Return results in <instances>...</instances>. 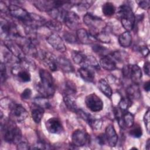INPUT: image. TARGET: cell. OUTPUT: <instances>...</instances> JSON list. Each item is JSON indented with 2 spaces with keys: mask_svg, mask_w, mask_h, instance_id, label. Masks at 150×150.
I'll list each match as a JSON object with an SVG mask.
<instances>
[{
  "mask_svg": "<svg viewBox=\"0 0 150 150\" xmlns=\"http://www.w3.org/2000/svg\"><path fill=\"white\" fill-rule=\"evenodd\" d=\"M33 4L39 11L47 13L54 8H59L57 1H38L33 2Z\"/></svg>",
  "mask_w": 150,
  "mask_h": 150,
  "instance_id": "cell-19",
  "label": "cell"
},
{
  "mask_svg": "<svg viewBox=\"0 0 150 150\" xmlns=\"http://www.w3.org/2000/svg\"><path fill=\"white\" fill-rule=\"evenodd\" d=\"M31 96H32V90L29 88H26L21 94V98L24 100H27L30 99Z\"/></svg>",
  "mask_w": 150,
  "mask_h": 150,
  "instance_id": "cell-42",
  "label": "cell"
},
{
  "mask_svg": "<svg viewBox=\"0 0 150 150\" xmlns=\"http://www.w3.org/2000/svg\"><path fill=\"white\" fill-rule=\"evenodd\" d=\"M45 26L47 29L54 32H59L62 29V28L61 22L56 19H52L49 21H46Z\"/></svg>",
  "mask_w": 150,
  "mask_h": 150,
  "instance_id": "cell-31",
  "label": "cell"
},
{
  "mask_svg": "<svg viewBox=\"0 0 150 150\" xmlns=\"http://www.w3.org/2000/svg\"><path fill=\"white\" fill-rule=\"evenodd\" d=\"M46 41L52 47V48L58 52H64L66 50L62 38L56 33H52L47 38Z\"/></svg>",
  "mask_w": 150,
  "mask_h": 150,
  "instance_id": "cell-12",
  "label": "cell"
},
{
  "mask_svg": "<svg viewBox=\"0 0 150 150\" xmlns=\"http://www.w3.org/2000/svg\"><path fill=\"white\" fill-rule=\"evenodd\" d=\"M35 104L43 108H49L50 107V104L47 97L41 96L37 97L34 99V103Z\"/></svg>",
  "mask_w": 150,
  "mask_h": 150,
  "instance_id": "cell-33",
  "label": "cell"
},
{
  "mask_svg": "<svg viewBox=\"0 0 150 150\" xmlns=\"http://www.w3.org/2000/svg\"><path fill=\"white\" fill-rule=\"evenodd\" d=\"M97 142L100 145H103L107 144V139L105 134H101L97 137Z\"/></svg>",
  "mask_w": 150,
  "mask_h": 150,
  "instance_id": "cell-44",
  "label": "cell"
},
{
  "mask_svg": "<svg viewBox=\"0 0 150 150\" xmlns=\"http://www.w3.org/2000/svg\"><path fill=\"white\" fill-rule=\"evenodd\" d=\"M149 62H146L144 64V71L145 72V73L147 75V76H149L150 74V68H149Z\"/></svg>",
  "mask_w": 150,
  "mask_h": 150,
  "instance_id": "cell-48",
  "label": "cell"
},
{
  "mask_svg": "<svg viewBox=\"0 0 150 150\" xmlns=\"http://www.w3.org/2000/svg\"><path fill=\"white\" fill-rule=\"evenodd\" d=\"M65 25L70 29H77L80 23L79 15L73 11H67L63 21Z\"/></svg>",
  "mask_w": 150,
  "mask_h": 150,
  "instance_id": "cell-13",
  "label": "cell"
},
{
  "mask_svg": "<svg viewBox=\"0 0 150 150\" xmlns=\"http://www.w3.org/2000/svg\"><path fill=\"white\" fill-rule=\"evenodd\" d=\"M45 127L47 131L51 134H59L63 131V125L61 121L56 117L47 120L45 122Z\"/></svg>",
  "mask_w": 150,
  "mask_h": 150,
  "instance_id": "cell-15",
  "label": "cell"
},
{
  "mask_svg": "<svg viewBox=\"0 0 150 150\" xmlns=\"http://www.w3.org/2000/svg\"><path fill=\"white\" fill-rule=\"evenodd\" d=\"M127 97L130 98L132 101L133 100L138 99L141 96V91L139 90L138 84L134 83L130 85L126 90Z\"/></svg>",
  "mask_w": 150,
  "mask_h": 150,
  "instance_id": "cell-24",
  "label": "cell"
},
{
  "mask_svg": "<svg viewBox=\"0 0 150 150\" xmlns=\"http://www.w3.org/2000/svg\"><path fill=\"white\" fill-rule=\"evenodd\" d=\"M94 2V1H81L77 2L76 5L78 9L81 11H84L90 8Z\"/></svg>",
  "mask_w": 150,
  "mask_h": 150,
  "instance_id": "cell-38",
  "label": "cell"
},
{
  "mask_svg": "<svg viewBox=\"0 0 150 150\" xmlns=\"http://www.w3.org/2000/svg\"><path fill=\"white\" fill-rule=\"evenodd\" d=\"M80 77L86 81L91 83L93 82L95 77L94 72L90 67L81 66L78 70Z\"/></svg>",
  "mask_w": 150,
  "mask_h": 150,
  "instance_id": "cell-23",
  "label": "cell"
},
{
  "mask_svg": "<svg viewBox=\"0 0 150 150\" xmlns=\"http://www.w3.org/2000/svg\"><path fill=\"white\" fill-rule=\"evenodd\" d=\"M150 139H148V140H147V141H146V149H147V150H149V148H150Z\"/></svg>",
  "mask_w": 150,
  "mask_h": 150,
  "instance_id": "cell-50",
  "label": "cell"
},
{
  "mask_svg": "<svg viewBox=\"0 0 150 150\" xmlns=\"http://www.w3.org/2000/svg\"><path fill=\"white\" fill-rule=\"evenodd\" d=\"M105 135L107 144L111 147L115 146L118 142V135L113 125L110 124L106 127Z\"/></svg>",
  "mask_w": 150,
  "mask_h": 150,
  "instance_id": "cell-18",
  "label": "cell"
},
{
  "mask_svg": "<svg viewBox=\"0 0 150 150\" xmlns=\"http://www.w3.org/2000/svg\"><path fill=\"white\" fill-rule=\"evenodd\" d=\"M4 46L6 47L14 56L18 57L19 60L24 58L26 56L19 45L14 40L11 39L5 40L4 42Z\"/></svg>",
  "mask_w": 150,
  "mask_h": 150,
  "instance_id": "cell-14",
  "label": "cell"
},
{
  "mask_svg": "<svg viewBox=\"0 0 150 150\" xmlns=\"http://www.w3.org/2000/svg\"><path fill=\"white\" fill-rule=\"evenodd\" d=\"M100 66L108 71H112L117 68V64L114 59L110 54L103 56L100 60Z\"/></svg>",
  "mask_w": 150,
  "mask_h": 150,
  "instance_id": "cell-20",
  "label": "cell"
},
{
  "mask_svg": "<svg viewBox=\"0 0 150 150\" xmlns=\"http://www.w3.org/2000/svg\"><path fill=\"white\" fill-rule=\"evenodd\" d=\"M89 139L88 134L84 130L76 129L71 135L72 145L75 147H80L85 145Z\"/></svg>",
  "mask_w": 150,
  "mask_h": 150,
  "instance_id": "cell-11",
  "label": "cell"
},
{
  "mask_svg": "<svg viewBox=\"0 0 150 150\" xmlns=\"http://www.w3.org/2000/svg\"><path fill=\"white\" fill-rule=\"evenodd\" d=\"M85 104L86 107L92 112H99L103 108V102L95 93H91L86 97Z\"/></svg>",
  "mask_w": 150,
  "mask_h": 150,
  "instance_id": "cell-9",
  "label": "cell"
},
{
  "mask_svg": "<svg viewBox=\"0 0 150 150\" xmlns=\"http://www.w3.org/2000/svg\"><path fill=\"white\" fill-rule=\"evenodd\" d=\"M102 12L106 16H111L115 12V7L112 3L107 2L102 6Z\"/></svg>",
  "mask_w": 150,
  "mask_h": 150,
  "instance_id": "cell-32",
  "label": "cell"
},
{
  "mask_svg": "<svg viewBox=\"0 0 150 150\" xmlns=\"http://www.w3.org/2000/svg\"><path fill=\"white\" fill-rule=\"evenodd\" d=\"M149 110L148 109L146 111L144 116V122L148 132H149Z\"/></svg>",
  "mask_w": 150,
  "mask_h": 150,
  "instance_id": "cell-43",
  "label": "cell"
},
{
  "mask_svg": "<svg viewBox=\"0 0 150 150\" xmlns=\"http://www.w3.org/2000/svg\"><path fill=\"white\" fill-rule=\"evenodd\" d=\"M76 36L77 40L83 44H91L96 41L94 36L83 28L78 29L76 30Z\"/></svg>",
  "mask_w": 150,
  "mask_h": 150,
  "instance_id": "cell-16",
  "label": "cell"
},
{
  "mask_svg": "<svg viewBox=\"0 0 150 150\" xmlns=\"http://www.w3.org/2000/svg\"><path fill=\"white\" fill-rule=\"evenodd\" d=\"M9 119L14 122H23L28 116L26 109L21 104L12 103L9 105Z\"/></svg>",
  "mask_w": 150,
  "mask_h": 150,
  "instance_id": "cell-6",
  "label": "cell"
},
{
  "mask_svg": "<svg viewBox=\"0 0 150 150\" xmlns=\"http://www.w3.org/2000/svg\"><path fill=\"white\" fill-rule=\"evenodd\" d=\"M0 71H1V83H4L5 81L6 77H7V73H6V69L5 65V63L1 62L0 66Z\"/></svg>",
  "mask_w": 150,
  "mask_h": 150,
  "instance_id": "cell-41",
  "label": "cell"
},
{
  "mask_svg": "<svg viewBox=\"0 0 150 150\" xmlns=\"http://www.w3.org/2000/svg\"><path fill=\"white\" fill-rule=\"evenodd\" d=\"M94 36L95 38V39H96V40L99 41L102 43H110L111 42V38H110L109 35L108 34V33H107L106 32H105L104 30L98 32Z\"/></svg>",
  "mask_w": 150,
  "mask_h": 150,
  "instance_id": "cell-35",
  "label": "cell"
},
{
  "mask_svg": "<svg viewBox=\"0 0 150 150\" xmlns=\"http://www.w3.org/2000/svg\"><path fill=\"white\" fill-rule=\"evenodd\" d=\"M117 13L126 31L132 30L135 26V17L130 6L128 5H122L119 7Z\"/></svg>",
  "mask_w": 150,
  "mask_h": 150,
  "instance_id": "cell-3",
  "label": "cell"
},
{
  "mask_svg": "<svg viewBox=\"0 0 150 150\" xmlns=\"http://www.w3.org/2000/svg\"><path fill=\"white\" fill-rule=\"evenodd\" d=\"M39 73L40 81L36 86L37 91L42 96H53L55 92V85L52 76L47 70L43 69H40Z\"/></svg>",
  "mask_w": 150,
  "mask_h": 150,
  "instance_id": "cell-2",
  "label": "cell"
},
{
  "mask_svg": "<svg viewBox=\"0 0 150 150\" xmlns=\"http://www.w3.org/2000/svg\"><path fill=\"white\" fill-rule=\"evenodd\" d=\"M86 57V55L81 51L73 50L71 52V58L74 62L77 64H81L83 66Z\"/></svg>",
  "mask_w": 150,
  "mask_h": 150,
  "instance_id": "cell-29",
  "label": "cell"
},
{
  "mask_svg": "<svg viewBox=\"0 0 150 150\" xmlns=\"http://www.w3.org/2000/svg\"><path fill=\"white\" fill-rule=\"evenodd\" d=\"M77 91V88L74 83L71 81L67 80L63 86V94L73 95Z\"/></svg>",
  "mask_w": 150,
  "mask_h": 150,
  "instance_id": "cell-30",
  "label": "cell"
},
{
  "mask_svg": "<svg viewBox=\"0 0 150 150\" xmlns=\"http://www.w3.org/2000/svg\"><path fill=\"white\" fill-rule=\"evenodd\" d=\"M57 65L58 67L65 73H71L74 70V68L71 62L63 56L57 57Z\"/></svg>",
  "mask_w": 150,
  "mask_h": 150,
  "instance_id": "cell-21",
  "label": "cell"
},
{
  "mask_svg": "<svg viewBox=\"0 0 150 150\" xmlns=\"http://www.w3.org/2000/svg\"><path fill=\"white\" fill-rule=\"evenodd\" d=\"M139 49V52L144 56V57H146L149 53V49L148 48V47H146V46H139L138 47Z\"/></svg>",
  "mask_w": 150,
  "mask_h": 150,
  "instance_id": "cell-47",
  "label": "cell"
},
{
  "mask_svg": "<svg viewBox=\"0 0 150 150\" xmlns=\"http://www.w3.org/2000/svg\"><path fill=\"white\" fill-rule=\"evenodd\" d=\"M123 76L130 79L135 84H138L142 78V71L137 64H128L123 67L122 70Z\"/></svg>",
  "mask_w": 150,
  "mask_h": 150,
  "instance_id": "cell-4",
  "label": "cell"
},
{
  "mask_svg": "<svg viewBox=\"0 0 150 150\" xmlns=\"http://www.w3.org/2000/svg\"><path fill=\"white\" fill-rule=\"evenodd\" d=\"M17 149H21V150L29 149H30V146L29 145V144L26 142L21 141L18 144Z\"/></svg>",
  "mask_w": 150,
  "mask_h": 150,
  "instance_id": "cell-46",
  "label": "cell"
},
{
  "mask_svg": "<svg viewBox=\"0 0 150 150\" xmlns=\"http://www.w3.org/2000/svg\"><path fill=\"white\" fill-rule=\"evenodd\" d=\"M131 128H132L129 132L131 137L135 138H139L141 137L142 135V129L139 125L136 124L134 126L133 125Z\"/></svg>",
  "mask_w": 150,
  "mask_h": 150,
  "instance_id": "cell-36",
  "label": "cell"
},
{
  "mask_svg": "<svg viewBox=\"0 0 150 150\" xmlns=\"http://www.w3.org/2000/svg\"><path fill=\"white\" fill-rule=\"evenodd\" d=\"M50 144L44 141H39L33 147V149H51Z\"/></svg>",
  "mask_w": 150,
  "mask_h": 150,
  "instance_id": "cell-39",
  "label": "cell"
},
{
  "mask_svg": "<svg viewBox=\"0 0 150 150\" xmlns=\"http://www.w3.org/2000/svg\"><path fill=\"white\" fill-rule=\"evenodd\" d=\"M63 101L67 108L71 111L76 112L78 110L76 101L73 95L63 94Z\"/></svg>",
  "mask_w": 150,
  "mask_h": 150,
  "instance_id": "cell-27",
  "label": "cell"
},
{
  "mask_svg": "<svg viewBox=\"0 0 150 150\" xmlns=\"http://www.w3.org/2000/svg\"><path fill=\"white\" fill-rule=\"evenodd\" d=\"M82 66L91 67L97 70H98L100 68V66L96 57L91 55L86 56L84 63Z\"/></svg>",
  "mask_w": 150,
  "mask_h": 150,
  "instance_id": "cell-28",
  "label": "cell"
},
{
  "mask_svg": "<svg viewBox=\"0 0 150 150\" xmlns=\"http://www.w3.org/2000/svg\"><path fill=\"white\" fill-rule=\"evenodd\" d=\"M92 49L95 53H96L97 54H100L102 56L108 55L107 54H108V50L106 47H105L99 44L93 45L92 46Z\"/></svg>",
  "mask_w": 150,
  "mask_h": 150,
  "instance_id": "cell-37",
  "label": "cell"
},
{
  "mask_svg": "<svg viewBox=\"0 0 150 150\" xmlns=\"http://www.w3.org/2000/svg\"><path fill=\"white\" fill-rule=\"evenodd\" d=\"M83 22L86 25L91 29V32L90 33H94L93 34V36L98 33L97 30H98L100 28L103 29L105 27V25H104L103 20L98 17L93 15L90 13H87L84 16Z\"/></svg>",
  "mask_w": 150,
  "mask_h": 150,
  "instance_id": "cell-8",
  "label": "cell"
},
{
  "mask_svg": "<svg viewBox=\"0 0 150 150\" xmlns=\"http://www.w3.org/2000/svg\"><path fill=\"white\" fill-rule=\"evenodd\" d=\"M138 6L145 10L148 9L149 8V4H150V1L149 0H146V1H138Z\"/></svg>",
  "mask_w": 150,
  "mask_h": 150,
  "instance_id": "cell-45",
  "label": "cell"
},
{
  "mask_svg": "<svg viewBox=\"0 0 150 150\" xmlns=\"http://www.w3.org/2000/svg\"><path fill=\"white\" fill-rule=\"evenodd\" d=\"M132 101L127 97L121 98L118 103V108L122 111H127L128 109L132 105Z\"/></svg>",
  "mask_w": 150,
  "mask_h": 150,
  "instance_id": "cell-34",
  "label": "cell"
},
{
  "mask_svg": "<svg viewBox=\"0 0 150 150\" xmlns=\"http://www.w3.org/2000/svg\"><path fill=\"white\" fill-rule=\"evenodd\" d=\"M63 37L64 40L67 42L68 43H76V42H78L77 36H74L73 34L69 33V32H65L63 35Z\"/></svg>",
  "mask_w": 150,
  "mask_h": 150,
  "instance_id": "cell-40",
  "label": "cell"
},
{
  "mask_svg": "<svg viewBox=\"0 0 150 150\" xmlns=\"http://www.w3.org/2000/svg\"><path fill=\"white\" fill-rule=\"evenodd\" d=\"M11 71L12 74L20 81L26 83L29 82L31 80V75L29 70L21 66L19 62L13 65Z\"/></svg>",
  "mask_w": 150,
  "mask_h": 150,
  "instance_id": "cell-10",
  "label": "cell"
},
{
  "mask_svg": "<svg viewBox=\"0 0 150 150\" xmlns=\"http://www.w3.org/2000/svg\"><path fill=\"white\" fill-rule=\"evenodd\" d=\"M98 87L99 90L107 97L111 98L112 91V89L108 83V82L104 79H101L98 82Z\"/></svg>",
  "mask_w": 150,
  "mask_h": 150,
  "instance_id": "cell-25",
  "label": "cell"
},
{
  "mask_svg": "<svg viewBox=\"0 0 150 150\" xmlns=\"http://www.w3.org/2000/svg\"><path fill=\"white\" fill-rule=\"evenodd\" d=\"M117 120L122 128H131L134 124V116L131 112L125 111Z\"/></svg>",
  "mask_w": 150,
  "mask_h": 150,
  "instance_id": "cell-17",
  "label": "cell"
},
{
  "mask_svg": "<svg viewBox=\"0 0 150 150\" xmlns=\"http://www.w3.org/2000/svg\"><path fill=\"white\" fill-rule=\"evenodd\" d=\"M118 42L121 46L128 47L132 43V35L129 31H125L118 37Z\"/></svg>",
  "mask_w": 150,
  "mask_h": 150,
  "instance_id": "cell-26",
  "label": "cell"
},
{
  "mask_svg": "<svg viewBox=\"0 0 150 150\" xmlns=\"http://www.w3.org/2000/svg\"><path fill=\"white\" fill-rule=\"evenodd\" d=\"M47 67L52 71H56L58 69L57 57L53 53L43 50H39L36 56Z\"/></svg>",
  "mask_w": 150,
  "mask_h": 150,
  "instance_id": "cell-7",
  "label": "cell"
},
{
  "mask_svg": "<svg viewBox=\"0 0 150 150\" xmlns=\"http://www.w3.org/2000/svg\"><path fill=\"white\" fill-rule=\"evenodd\" d=\"M1 132L4 140L10 144H18L22 141L21 130L17 127L15 122L11 120H5L1 122Z\"/></svg>",
  "mask_w": 150,
  "mask_h": 150,
  "instance_id": "cell-1",
  "label": "cell"
},
{
  "mask_svg": "<svg viewBox=\"0 0 150 150\" xmlns=\"http://www.w3.org/2000/svg\"><path fill=\"white\" fill-rule=\"evenodd\" d=\"M144 88L145 90V91L148 92L149 91V88H150V83L149 81H147L146 82H145L144 84Z\"/></svg>",
  "mask_w": 150,
  "mask_h": 150,
  "instance_id": "cell-49",
  "label": "cell"
},
{
  "mask_svg": "<svg viewBox=\"0 0 150 150\" xmlns=\"http://www.w3.org/2000/svg\"><path fill=\"white\" fill-rule=\"evenodd\" d=\"M45 110L43 108L33 103L31 107V115L33 120L36 124L40 122L43 114Z\"/></svg>",
  "mask_w": 150,
  "mask_h": 150,
  "instance_id": "cell-22",
  "label": "cell"
},
{
  "mask_svg": "<svg viewBox=\"0 0 150 150\" xmlns=\"http://www.w3.org/2000/svg\"><path fill=\"white\" fill-rule=\"evenodd\" d=\"M8 13L13 18L21 21L25 25L29 24L30 22V13L18 5L15 4L9 5L8 6Z\"/></svg>",
  "mask_w": 150,
  "mask_h": 150,
  "instance_id": "cell-5",
  "label": "cell"
}]
</instances>
